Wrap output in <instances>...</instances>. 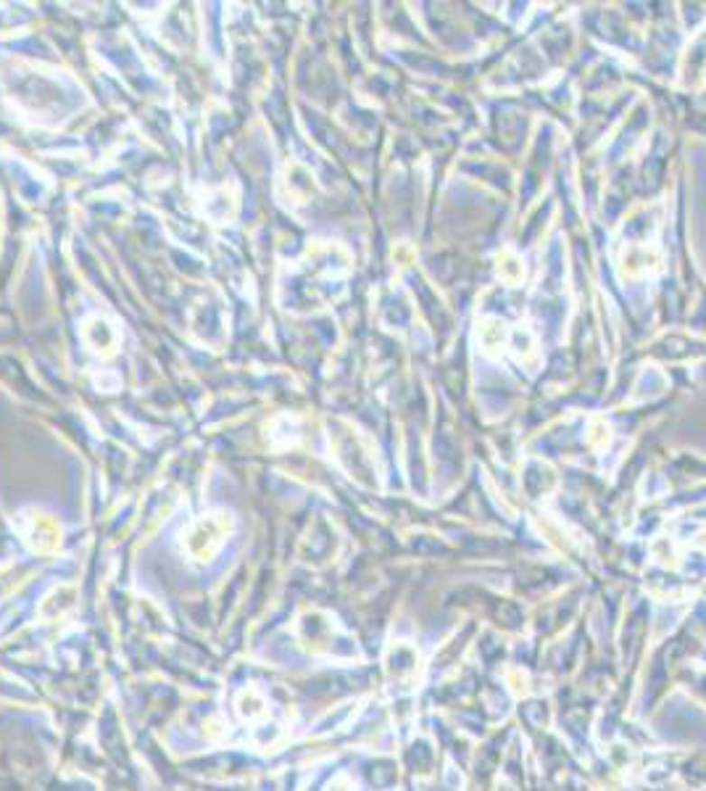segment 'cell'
<instances>
[{"label":"cell","mask_w":706,"mask_h":791,"mask_svg":"<svg viewBox=\"0 0 706 791\" xmlns=\"http://www.w3.org/2000/svg\"><path fill=\"white\" fill-rule=\"evenodd\" d=\"M222 535H225V526H214L211 520L209 523H198V526L188 533V552L193 554L195 560H209L219 544H222Z\"/></svg>","instance_id":"obj_1"}]
</instances>
